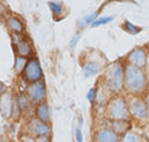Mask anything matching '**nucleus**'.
<instances>
[{
	"label": "nucleus",
	"instance_id": "22",
	"mask_svg": "<svg viewBox=\"0 0 149 142\" xmlns=\"http://www.w3.org/2000/svg\"><path fill=\"white\" fill-rule=\"evenodd\" d=\"M113 19H114V16H112V15L98 16V17L96 19V21L91 24V27H93V28H96V27H100V26H103V24H108V23H110L111 21H113Z\"/></svg>",
	"mask_w": 149,
	"mask_h": 142
},
{
	"label": "nucleus",
	"instance_id": "16",
	"mask_svg": "<svg viewBox=\"0 0 149 142\" xmlns=\"http://www.w3.org/2000/svg\"><path fill=\"white\" fill-rule=\"evenodd\" d=\"M110 128L113 132H116L119 136H121L130 131L131 123H130V120H111Z\"/></svg>",
	"mask_w": 149,
	"mask_h": 142
},
{
	"label": "nucleus",
	"instance_id": "11",
	"mask_svg": "<svg viewBox=\"0 0 149 142\" xmlns=\"http://www.w3.org/2000/svg\"><path fill=\"white\" fill-rule=\"evenodd\" d=\"M13 103H14V98L12 97L10 93H3L1 95L0 110H1V116L3 118L7 119L13 114Z\"/></svg>",
	"mask_w": 149,
	"mask_h": 142
},
{
	"label": "nucleus",
	"instance_id": "6",
	"mask_svg": "<svg viewBox=\"0 0 149 142\" xmlns=\"http://www.w3.org/2000/svg\"><path fill=\"white\" fill-rule=\"evenodd\" d=\"M26 95L30 102V104H35L38 105L43 102H45L46 98V90H45V84L42 81L34 82V83H29L26 88Z\"/></svg>",
	"mask_w": 149,
	"mask_h": 142
},
{
	"label": "nucleus",
	"instance_id": "12",
	"mask_svg": "<svg viewBox=\"0 0 149 142\" xmlns=\"http://www.w3.org/2000/svg\"><path fill=\"white\" fill-rule=\"evenodd\" d=\"M6 27L16 35H22L24 31V23L22 22V20H20V17L14 16V15H9L6 17Z\"/></svg>",
	"mask_w": 149,
	"mask_h": 142
},
{
	"label": "nucleus",
	"instance_id": "26",
	"mask_svg": "<svg viewBox=\"0 0 149 142\" xmlns=\"http://www.w3.org/2000/svg\"><path fill=\"white\" fill-rule=\"evenodd\" d=\"M21 142H36V140H35V138H33V136H30V135L26 134L24 136H22Z\"/></svg>",
	"mask_w": 149,
	"mask_h": 142
},
{
	"label": "nucleus",
	"instance_id": "14",
	"mask_svg": "<svg viewBox=\"0 0 149 142\" xmlns=\"http://www.w3.org/2000/svg\"><path fill=\"white\" fill-rule=\"evenodd\" d=\"M29 100L26 95V93H19L14 96V103H13V114L16 112H23L28 105H29Z\"/></svg>",
	"mask_w": 149,
	"mask_h": 142
},
{
	"label": "nucleus",
	"instance_id": "1",
	"mask_svg": "<svg viewBox=\"0 0 149 142\" xmlns=\"http://www.w3.org/2000/svg\"><path fill=\"white\" fill-rule=\"evenodd\" d=\"M149 80L145 70L125 63L124 89L132 96H142L148 91Z\"/></svg>",
	"mask_w": 149,
	"mask_h": 142
},
{
	"label": "nucleus",
	"instance_id": "13",
	"mask_svg": "<svg viewBox=\"0 0 149 142\" xmlns=\"http://www.w3.org/2000/svg\"><path fill=\"white\" fill-rule=\"evenodd\" d=\"M35 117L43 123H46V124L51 123V112H50L49 104L46 102H43V103L36 105V107H35Z\"/></svg>",
	"mask_w": 149,
	"mask_h": 142
},
{
	"label": "nucleus",
	"instance_id": "4",
	"mask_svg": "<svg viewBox=\"0 0 149 142\" xmlns=\"http://www.w3.org/2000/svg\"><path fill=\"white\" fill-rule=\"evenodd\" d=\"M130 117L134 120H146L149 118L147 104L142 96H130L127 98Z\"/></svg>",
	"mask_w": 149,
	"mask_h": 142
},
{
	"label": "nucleus",
	"instance_id": "27",
	"mask_svg": "<svg viewBox=\"0 0 149 142\" xmlns=\"http://www.w3.org/2000/svg\"><path fill=\"white\" fill-rule=\"evenodd\" d=\"M36 142H51L50 140V135H46V136H39V138H35Z\"/></svg>",
	"mask_w": 149,
	"mask_h": 142
},
{
	"label": "nucleus",
	"instance_id": "3",
	"mask_svg": "<svg viewBox=\"0 0 149 142\" xmlns=\"http://www.w3.org/2000/svg\"><path fill=\"white\" fill-rule=\"evenodd\" d=\"M107 116L110 120H130V112L127 98L121 94H116L109 100L107 109Z\"/></svg>",
	"mask_w": 149,
	"mask_h": 142
},
{
	"label": "nucleus",
	"instance_id": "23",
	"mask_svg": "<svg viewBox=\"0 0 149 142\" xmlns=\"http://www.w3.org/2000/svg\"><path fill=\"white\" fill-rule=\"evenodd\" d=\"M75 142H83V134L80 126L75 128Z\"/></svg>",
	"mask_w": 149,
	"mask_h": 142
},
{
	"label": "nucleus",
	"instance_id": "5",
	"mask_svg": "<svg viewBox=\"0 0 149 142\" xmlns=\"http://www.w3.org/2000/svg\"><path fill=\"white\" fill-rule=\"evenodd\" d=\"M23 80L27 81L28 83H34V82H38L42 81L43 79V72H42V67L39 64L36 57H31L28 59V63L26 65V68L23 73L21 74Z\"/></svg>",
	"mask_w": 149,
	"mask_h": 142
},
{
	"label": "nucleus",
	"instance_id": "10",
	"mask_svg": "<svg viewBox=\"0 0 149 142\" xmlns=\"http://www.w3.org/2000/svg\"><path fill=\"white\" fill-rule=\"evenodd\" d=\"M94 142H120V136L110 127H101L94 133Z\"/></svg>",
	"mask_w": 149,
	"mask_h": 142
},
{
	"label": "nucleus",
	"instance_id": "9",
	"mask_svg": "<svg viewBox=\"0 0 149 142\" xmlns=\"http://www.w3.org/2000/svg\"><path fill=\"white\" fill-rule=\"evenodd\" d=\"M13 44L16 52V56L23 57V58H31L33 56V46L30 40L22 35L13 34Z\"/></svg>",
	"mask_w": 149,
	"mask_h": 142
},
{
	"label": "nucleus",
	"instance_id": "21",
	"mask_svg": "<svg viewBox=\"0 0 149 142\" xmlns=\"http://www.w3.org/2000/svg\"><path fill=\"white\" fill-rule=\"evenodd\" d=\"M123 29H124L125 31H127L128 34H131V35H138V34L142 30V28L135 26L134 23H132V22H130V21H127V20L124 22Z\"/></svg>",
	"mask_w": 149,
	"mask_h": 142
},
{
	"label": "nucleus",
	"instance_id": "15",
	"mask_svg": "<svg viewBox=\"0 0 149 142\" xmlns=\"http://www.w3.org/2000/svg\"><path fill=\"white\" fill-rule=\"evenodd\" d=\"M102 70L101 65L97 61L90 60V61H86L82 65V73L84 75V77H94L97 74H100V72Z\"/></svg>",
	"mask_w": 149,
	"mask_h": 142
},
{
	"label": "nucleus",
	"instance_id": "2",
	"mask_svg": "<svg viewBox=\"0 0 149 142\" xmlns=\"http://www.w3.org/2000/svg\"><path fill=\"white\" fill-rule=\"evenodd\" d=\"M104 86L109 91L120 94L125 84V61L116 60L107 68L103 75Z\"/></svg>",
	"mask_w": 149,
	"mask_h": 142
},
{
	"label": "nucleus",
	"instance_id": "20",
	"mask_svg": "<svg viewBox=\"0 0 149 142\" xmlns=\"http://www.w3.org/2000/svg\"><path fill=\"white\" fill-rule=\"evenodd\" d=\"M28 63V59L27 58H23V57H20V56H15V63H14V70L17 74H22L24 68H26V65Z\"/></svg>",
	"mask_w": 149,
	"mask_h": 142
},
{
	"label": "nucleus",
	"instance_id": "18",
	"mask_svg": "<svg viewBox=\"0 0 149 142\" xmlns=\"http://www.w3.org/2000/svg\"><path fill=\"white\" fill-rule=\"evenodd\" d=\"M120 142H143V139L141 138L140 134L133 131H128L127 133L120 136Z\"/></svg>",
	"mask_w": 149,
	"mask_h": 142
},
{
	"label": "nucleus",
	"instance_id": "29",
	"mask_svg": "<svg viewBox=\"0 0 149 142\" xmlns=\"http://www.w3.org/2000/svg\"><path fill=\"white\" fill-rule=\"evenodd\" d=\"M0 142H6V140H5V139H2V138H1V140H0Z\"/></svg>",
	"mask_w": 149,
	"mask_h": 142
},
{
	"label": "nucleus",
	"instance_id": "25",
	"mask_svg": "<svg viewBox=\"0 0 149 142\" xmlns=\"http://www.w3.org/2000/svg\"><path fill=\"white\" fill-rule=\"evenodd\" d=\"M80 36H81V34H80V33H77V34H75L74 37L71 39V42H70L71 47H74V46H76V44H77V42H79V39H80Z\"/></svg>",
	"mask_w": 149,
	"mask_h": 142
},
{
	"label": "nucleus",
	"instance_id": "24",
	"mask_svg": "<svg viewBox=\"0 0 149 142\" xmlns=\"http://www.w3.org/2000/svg\"><path fill=\"white\" fill-rule=\"evenodd\" d=\"M96 98V89L95 88H90L89 91L87 93V100L89 102H94Z\"/></svg>",
	"mask_w": 149,
	"mask_h": 142
},
{
	"label": "nucleus",
	"instance_id": "28",
	"mask_svg": "<svg viewBox=\"0 0 149 142\" xmlns=\"http://www.w3.org/2000/svg\"><path fill=\"white\" fill-rule=\"evenodd\" d=\"M143 100H145V102L147 104V107H148V111H149V90L143 95Z\"/></svg>",
	"mask_w": 149,
	"mask_h": 142
},
{
	"label": "nucleus",
	"instance_id": "8",
	"mask_svg": "<svg viewBox=\"0 0 149 142\" xmlns=\"http://www.w3.org/2000/svg\"><path fill=\"white\" fill-rule=\"evenodd\" d=\"M26 128H27V134L33 138L46 136L51 134V125L40 121L36 117L28 121Z\"/></svg>",
	"mask_w": 149,
	"mask_h": 142
},
{
	"label": "nucleus",
	"instance_id": "17",
	"mask_svg": "<svg viewBox=\"0 0 149 142\" xmlns=\"http://www.w3.org/2000/svg\"><path fill=\"white\" fill-rule=\"evenodd\" d=\"M49 5V8L53 15V17L56 20H60V17L64 16V13H65V8L63 6L61 2H54V1H50L47 2Z\"/></svg>",
	"mask_w": 149,
	"mask_h": 142
},
{
	"label": "nucleus",
	"instance_id": "7",
	"mask_svg": "<svg viewBox=\"0 0 149 142\" xmlns=\"http://www.w3.org/2000/svg\"><path fill=\"white\" fill-rule=\"evenodd\" d=\"M125 63L145 70L148 65V52L143 47H134L126 57Z\"/></svg>",
	"mask_w": 149,
	"mask_h": 142
},
{
	"label": "nucleus",
	"instance_id": "19",
	"mask_svg": "<svg viewBox=\"0 0 149 142\" xmlns=\"http://www.w3.org/2000/svg\"><path fill=\"white\" fill-rule=\"evenodd\" d=\"M98 17V12H95V13H91V14H89V15H86L84 17H82V19H80L79 20V22H77V24H79V27L80 28H84L86 26H91L95 21H96V19Z\"/></svg>",
	"mask_w": 149,
	"mask_h": 142
}]
</instances>
